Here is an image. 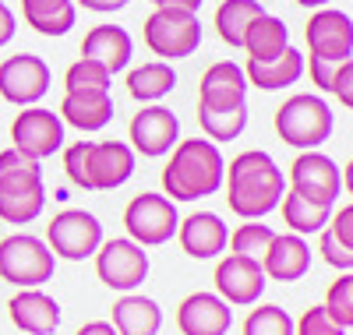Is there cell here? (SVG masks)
Returning a JSON list of instances; mask_svg holds the SVG:
<instances>
[{
	"label": "cell",
	"instance_id": "obj_1",
	"mask_svg": "<svg viewBox=\"0 0 353 335\" xmlns=\"http://www.w3.org/2000/svg\"><path fill=\"white\" fill-rule=\"evenodd\" d=\"M226 180V205L237 212L241 219H261L272 208H279V198L286 194L283 187V170L269 152H241L223 173Z\"/></svg>",
	"mask_w": 353,
	"mask_h": 335
},
{
	"label": "cell",
	"instance_id": "obj_2",
	"mask_svg": "<svg viewBox=\"0 0 353 335\" xmlns=\"http://www.w3.org/2000/svg\"><path fill=\"white\" fill-rule=\"evenodd\" d=\"M223 173H226V163L219 156L216 141H201V138L176 141L170 152V163L163 170L166 198L173 201L209 198L223 187Z\"/></svg>",
	"mask_w": 353,
	"mask_h": 335
},
{
	"label": "cell",
	"instance_id": "obj_3",
	"mask_svg": "<svg viewBox=\"0 0 353 335\" xmlns=\"http://www.w3.org/2000/svg\"><path fill=\"white\" fill-rule=\"evenodd\" d=\"M53 276V254L39 236L11 233L0 240V279L21 286V290H39Z\"/></svg>",
	"mask_w": 353,
	"mask_h": 335
},
{
	"label": "cell",
	"instance_id": "obj_4",
	"mask_svg": "<svg viewBox=\"0 0 353 335\" xmlns=\"http://www.w3.org/2000/svg\"><path fill=\"white\" fill-rule=\"evenodd\" d=\"M276 131L286 145L314 152L332 134V110L318 96H290L276 110Z\"/></svg>",
	"mask_w": 353,
	"mask_h": 335
},
{
	"label": "cell",
	"instance_id": "obj_5",
	"mask_svg": "<svg viewBox=\"0 0 353 335\" xmlns=\"http://www.w3.org/2000/svg\"><path fill=\"white\" fill-rule=\"evenodd\" d=\"M201 43V21L191 11H176V8H156L145 18V46L156 57L176 60V57H191Z\"/></svg>",
	"mask_w": 353,
	"mask_h": 335
},
{
	"label": "cell",
	"instance_id": "obj_6",
	"mask_svg": "<svg viewBox=\"0 0 353 335\" xmlns=\"http://www.w3.org/2000/svg\"><path fill=\"white\" fill-rule=\"evenodd\" d=\"M176 205L163 194L145 191L138 198H131V205L124 208V226H128V240L141 243V247H159L176 233Z\"/></svg>",
	"mask_w": 353,
	"mask_h": 335
},
{
	"label": "cell",
	"instance_id": "obj_7",
	"mask_svg": "<svg viewBox=\"0 0 353 335\" xmlns=\"http://www.w3.org/2000/svg\"><path fill=\"white\" fill-rule=\"evenodd\" d=\"M46 243H50V254H57V258L85 261L88 254H96V247L103 243V226H99V219L92 216V212L68 208V212L50 219Z\"/></svg>",
	"mask_w": 353,
	"mask_h": 335
},
{
	"label": "cell",
	"instance_id": "obj_8",
	"mask_svg": "<svg viewBox=\"0 0 353 335\" xmlns=\"http://www.w3.org/2000/svg\"><path fill=\"white\" fill-rule=\"evenodd\" d=\"M96 276L110 286V290H134L149 276V254L141 243L134 240H106L96 247Z\"/></svg>",
	"mask_w": 353,
	"mask_h": 335
},
{
	"label": "cell",
	"instance_id": "obj_9",
	"mask_svg": "<svg viewBox=\"0 0 353 335\" xmlns=\"http://www.w3.org/2000/svg\"><path fill=\"white\" fill-rule=\"evenodd\" d=\"M11 141L18 152L43 163L46 156H57V148L64 145V120L53 110L25 106V113H18L11 124Z\"/></svg>",
	"mask_w": 353,
	"mask_h": 335
},
{
	"label": "cell",
	"instance_id": "obj_10",
	"mask_svg": "<svg viewBox=\"0 0 353 335\" xmlns=\"http://www.w3.org/2000/svg\"><path fill=\"white\" fill-rule=\"evenodd\" d=\"M50 92V64L36 53H18L0 64V96L14 106H32Z\"/></svg>",
	"mask_w": 353,
	"mask_h": 335
},
{
	"label": "cell",
	"instance_id": "obj_11",
	"mask_svg": "<svg viewBox=\"0 0 353 335\" xmlns=\"http://www.w3.org/2000/svg\"><path fill=\"white\" fill-rule=\"evenodd\" d=\"M134 173V152L124 141H88L85 152V187L113 191L128 184Z\"/></svg>",
	"mask_w": 353,
	"mask_h": 335
},
{
	"label": "cell",
	"instance_id": "obj_12",
	"mask_svg": "<svg viewBox=\"0 0 353 335\" xmlns=\"http://www.w3.org/2000/svg\"><path fill=\"white\" fill-rule=\"evenodd\" d=\"M339 184H343L339 166L329 156H321V152H304V156H297L293 166H290L293 194H301L307 201H318V205L332 208V201L339 198Z\"/></svg>",
	"mask_w": 353,
	"mask_h": 335
},
{
	"label": "cell",
	"instance_id": "obj_13",
	"mask_svg": "<svg viewBox=\"0 0 353 335\" xmlns=\"http://www.w3.org/2000/svg\"><path fill=\"white\" fill-rule=\"evenodd\" d=\"M307 46L311 57L318 60H332V64H343V60L353 57V21L343 11L321 8L311 14L307 21Z\"/></svg>",
	"mask_w": 353,
	"mask_h": 335
},
{
	"label": "cell",
	"instance_id": "obj_14",
	"mask_svg": "<svg viewBox=\"0 0 353 335\" xmlns=\"http://www.w3.org/2000/svg\"><path fill=\"white\" fill-rule=\"evenodd\" d=\"M216 296H223L233 307H251V303L265 293V272L261 261L241 258V254H226L216 265Z\"/></svg>",
	"mask_w": 353,
	"mask_h": 335
},
{
	"label": "cell",
	"instance_id": "obj_15",
	"mask_svg": "<svg viewBox=\"0 0 353 335\" xmlns=\"http://www.w3.org/2000/svg\"><path fill=\"white\" fill-rule=\"evenodd\" d=\"M131 152H141V156H166V152L181 141V120H176L173 110L166 106H145L141 113L131 116Z\"/></svg>",
	"mask_w": 353,
	"mask_h": 335
},
{
	"label": "cell",
	"instance_id": "obj_16",
	"mask_svg": "<svg viewBox=\"0 0 353 335\" xmlns=\"http://www.w3.org/2000/svg\"><path fill=\"white\" fill-rule=\"evenodd\" d=\"M248 99V78L244 68L233 60H219L201 74L198 85V110H237Z\"/></svg>",
	"mask_w": 353,
	"mask_h": 335
},
{
	"label": "cell",
	"instance_id": "obj_17",
	"mask_svg": "<svg viewBox=\"0 0 353 335\" xmlns=\"http://www.w3.org/2000/svg\"><path fill=\"white\" fill-rule=\"evenodd\" d=\"M233 325L230 303L216 293H191L176 307V328L181 335H226Z\"/></svg>",
	"mask_w": 353,
	"mask_h": 335
},
{
	"label": "cell",
	"instance_id": "obj_18",
	"mask_svg": "<svg viewBox=\"0 0 353 335\" xmlns=\"http://www.w3.org/2000/svg\"><path fill=\"white\" fill-rule=\"evenodd\" d=\"M311 268V247L297 233H276L269 251L261 254V272L276 283H297Z\"/></svg>",
	"mask_w": 353,
	"mask_h": 335
},
{
	"label": "cell",
	"instance_id": "obj_19",
	"mask_svg": "<svg viewBox=\"0 0 353 335\" xmlns=\"http://www.w3.org/2000/svg\"><path fill=\"white\" fill-rule=\"evenodd\" d=\"M11 321L28 335H53L61 325V303L43 290H21L8 303Z\"/></svg>",
	"mask_w": 353,
	"mask_h": 335
},
{
	"label": "cell",
	"instance_id": "obj_20",
	"mask_svg": "<svg viewBox=\"0 0 353 335\" xmlns=\"http://www.w3.org/2000/svg\"><path fill=\"white\" fill-rule=\"evenodd\" d=\"M226 223L216 216V212H194L184 223H176V240H181L184 254L191 258H216L226 251Z\"/></svg>",
	"mask_w": 353,
	"mask_h": 335
},
{
	"label": "cell",
	"instance_id": "obj_21",
	"mask_svg": "<svg viewBox=\"0 0 353 335\" xmlns=\"http://www.w3.org/2000/svg\"><path fill=\"white\" fill-rule=\"evenodd\" d=\"M131 53H134V43L128 36V28H121V25H96L92 32L85 36V43H81V57L103 64L110 74L124 71Z\"/></svg>",
	"mask_w": 353,
	"mask_h": 335
},
{
	"label": "cell",
	"instance_id": "obj_22",
	"mask_svg": "<svg viewBox=\"0 0 353 335\" xmlns=\"http://www.w3.org/2000/svg\"><path fill=\"white\" fill-rule=\"evenodd\" d=\"M304 74V53H297L293 46H286L279 57L272 60H248L244 78L248 85L261 88V92H272V88H286Z\"/></svg>",
	"mask_w": 353,
	"mask_h": 335
},
{
	"label": "cell",
	"instance_id": "obj_23",
	"mask_svg": "<svg viewBox=\"0 0 353 335\" xmlns=\"http://www.w3.org/2000/svg\"><path fill=\"white\" fill-rule=\"evenodd\" d=\"M61 116L78 131H103L113 120V99L110 92H99V88H92V92H68L61 103Z\"/></svg>",
	"mask_w": 353,
	"mask_h": 335
},
{
	"label": "cell",
	"instance_id": "obj_24",
	"mask_svg": "<svg viewBox=\"0 0 353 335\" xmlns=\"http://www.w3.org/2000/svg\"><path fill=\"white\" fill-rule=\"evenodd\" d=\"M117 335H156L163 325L159 303L149 296H121L113 303V321Z\"/></svg>",
	"mask_w": 353,
	"mask_h": 335
},
{
	"label": "cell",
	"instance_id": "obj_25",
	"mask_svg": "<svg viewBox=\"0 0 353 335\" xmlns=\"http://www.w3.org/2000/svg\"><path fill=\"white\" fill-rule=\"evenodd\" d=\"M286 46H290V32H286L283 18H272L269 11H265V14H258V18L248 25L241 50H248V60H272V57H279Z\"/></svg>",
	"mask_w": 353,
	"mask_h": 335
},
{
	"label": "cell",
	"instance_id": "obj_26",
	"mask_svg": "<svg viewBox=\"0 0 353 335\" xmlns=\"http://www.w3.org/2000/svg\"><path fill=\"white\" fill-rule=\"evenodd\" d=\"M258 14H265L261 0H223V4L216 8V32H219V39L226 46H233V50H241L248 25Z\"/></svg>",
	"mask_w": 353,
	"mask_h": 335
},
{
	"label": "cell",
	"instance_id": "obj_27",
	"mask_svg": "<svg viewBox=\"0 0 353 335\" xmlns=\"http://www.w3.org/2000/svg\"><path fill=\"white\" fill-rule=\"evenodd\" d=\"M25 21L43 36H64L74 28V0H21Z\"/></svg>",
	"mask_w": 353,
	"mask_h": 335
},
{
	"label": "cell",
	"instance_id": "obj_28",
	"mask_svg": "<svg viewBox=\"0 0 353 335\" xmlns=\"http://www.w3.org/2000/svg\"><path fill=\"white\" fill-rule=\"evenodd\" d=\"M173 85H176V74L166 60H152V64H141L128 74V92L138 103H156V99L170 96Z\"/></svg>",
	"mask_w": 353,
	"mask_h": 335
},
{
	"label": "cell",
	"instance_id": "obj_29",
	"mask_svg": "<svg viewBox=\"0 0 353 335\" xmlns=\"http://www.w3.org/2000/svg\"><path fill=\"white\" fill-rule=\"evenodd\" d=\"M43 187V166L39 159L25 156L18 148H4L0 152V194L8 191H32Z\"/></svg>",
	"mask_w": 353,
	"mask_h": 335
},
{
	"label": "cell",
	"instance_id": "obj_30",
	"mask_svg": "<svg viewBox=\"0 0 353 335\" xmlns=\"http://www.w3.org/2000/svg\"><path fill=\"white\" fill-rule=\"evenodd\" d=\"M279 201H283V219H286V226L297 233V236H304V233H321V230H325V223H329V216H332L329 205L307 201V198L293 194V191H286Z\"/></svg>",
	"mask_w": 353,
	"mask_h": 335
},
{
	"label": "cell",
	"instance_id": "obj_31",
	"mask_svg": "<svg viewBox=\"0 0 353 335\" xmlns=\"http://www.w3.org/2000/svg\"><path fill=\"white\" fill-rule=\"evenodd\" d=\"M46 205V191L32 187V191H8L0 194V219L11 223V226H25L32 223Z\"/></svg>",
	"mask_w": 353,
	"mask_h": 335
},
{
	"label": "cell",
	"instance_id": "obj_32",
	"mask_svg": "<svg viewBox=\"0 0 353 335\" xmlns=\"http://www.w3.org/2000/svg\"><path fill=\"white\" fill-rule=\"evenodd\" d=\"M198 124L212 141H233L248 128V106L237 110H198Z\"/></svg>",
	"mask_w": 353,
	"mask_h": 335
},
{
	"label": "cell",
	"instance_id": "obj_33",
	"mask_svg": "<svg viewBox=\"0 0 353 335\" xmlns=\"http://www.w3.org/2000/svg\"><path fill=\"white\" fill-rule=\"evenodd\" d=\"M272 236H276V233H272L269 226H261L258 219H248L244 226H237V230L226 236V243H230V254H241V258L261 261V254L269 251Z\"/></svg>",
	"mask_w": 353,
	"mask_h": 335
},
{
	"label": "cell",
	"instance_id": "obj_34",
	"mask_svg": "<svg viewBox=\"0 0 353 335\" xmlns=\"http://www.w3.org/2000/svg\"><path fill=\"white\" fill-rule=\"evenodd\" d=\"M110 78H113V74H110L103 64H96V60L81 57L78 64L68 68V74H64V88H68V92H92V88H99V92H110Z\"/></svg>",
	"mask_w": 353,
	"mask_h": 335
},
{
	"label": "cell",
	"instance_id": "obj_35",
	"mask_svg": "<svg viewBox=\"0 0 353 335\" xmlns=\"http://www.w3.org/2000/svg\"><path fill=\"white\" fill-rule=\"evenodd\" d=\"M244 335H293V318L276 303H265L244 318Z\"/></svg>",
	"mask_w": 353,
	"mask_h": 335
},
{
	"label": "cell",
	"instance_id": "obj_36",
	"mask_svg": "<svg viewBox=\"0 0 353 335\" xmlns=\"http://www.w3.org/2000/svg\"><path fill=\"white\" fill-rule=\"evenodd\" d=\"M325 314L343 332L353 325V276H350V272H343V276L329 286V293H325Z\"/></svg>",
	"mask_w": 353,
	"mask_h": 335
},
{
	"label": "cell",
	"instance_id": "obj_37",
	"mask_svg": "<svg viewBox=\"0 0 353 335\" xmlns=\"http://www.w3.org/2000/svg\"><path fill=\"white\" fill-rule=\"evenodd\" d=\"M293 335H346V332L325 314V307H307L301 321L293 325Z\"/></svg>",
	"mask_w": 353,
	"mask_h": 335
},
{
	"label": "cell",
	"instance_id": "obj_38",
	"mask_svg": "<svg viewBox=\"0 0 353 335\" xmlns=\"http://www.w3.org/2000/svg\"><path fill=\"white\" fill-rule=\"evenodd\" d=\"M318 251L325 254V261H329L332 268H339V272H350V268H353V251H350V247H343V243H339L329 230H321V243H318Z\"/></svg>",
	"mask_w": 353,
	"mask_h": 335
},
{
	"label": "cell",
	"instance_id": "obj_39",
	"mask_svg": "<svg viewBox=\"0 0 353 335\" xmlns=\"http://www.w3.org/2000/svg\"><path fill=\"white\" fill-rule=\"evenodd\" d=\"M353 60H343V64H339V71H336V78H332V88H329V92H336L339 96V103L350 110L353 106Z\"/></svg>",
	"mask_w": 353,
	"mask_h": 335
},
{
	"label": "cell",
	"instance_id": "obj_40",
	"mask_svg": "<svg viewBox=\"0 0 353 335\" xmlns=\"http://www.w3.org/2000/svg\"><path fill=\"white\" fill-rule=\"evenodd\" d=\"M343 247H350L353 251V208L350 205H343L339 212H336V219H332V230H329Z\"/></svg>",
	"mask_w": 353,
	"mask_h": 335
},
{
	"label": "cell",
	"instance_id": "obj_41",
	"mask_svg": "<svg viewBox=\"0 0 353 335\" xmlns=\"http://www.w3.org/2000/svg\"><path fill=\"white\" fill-rule=\"evenodd\" d=\"M336 71H339V64H332V60H318V57H311V81L321 88V92H329V88H332Z\"/></svg>",
	"mask_w": 353,
	"mask_h": 335
},
{
	"label": "cell",
	"instance_id": "obj_42",
	"mask_svg": "<svg viewBox=\"0 0 353 335\" xmlns=\"http://www.w3.org/2000/svg\"><path fill=\"white\" fill-rule=\"evenodd\" d=\"M11 36H14V14L8 4H0V46L11 43Z\"/></svg>",
	"mask_w": 353,
	"mask_h": 335
},
{
	"label": "cell",
	"instance_id": "obj_43",
	"mask_svg": "<svg viewBox=\"0 0 353 335\" xmlns=\"http://www.w3.org/2000/svg\"><path fill=\"white\" fill-rule=\"evenodd\" d=\"M81 8H88V11H121L128 0H78Z\"/></svg>",
	"mask_w": 353,
	"mask_h": 335
},
{
	"label": "cell",
	"instance_id": "obj_44",
	"mask_svg": "<svg viewBox=\"0 0 353 335\" xmlns=\"http://www.w3.org/2000/svg\"><path fill=\"white\" fill-rule=\"evenodd\" d=\"M74 335H117V328H113L110 321H88V325H81Z\"/></svg>",
	"mask_w": 353,
	"mask_h": 335
},
{
	"label": "cell",
	"instance_id": "obj_45",
	"mask_svg": "<svg viewBox=\"0 0 353 335\" xmlns=\"http://www.w3.org/2000/svg\"><path fill=\"white\" fill-rule=\"evenodd\" d=\"M156 8H176V11H191V14H198V8H201V0H152Z\"/></svg>",
	"mask_w": 353,
	"mask_h": 335
},
{
	"label": "cell",
	"instance_id": "obj_46",
	"mask_svg": "<svg viewBox=\"0 0 353 335\" xmlns=\"http://www.w3.org/2000/svg\"><path fill=\"white\" fill-rule=\"evenodd\" d=\"M297 4H304V8H325L329 0H297Z\"/></svg>",
	"mask_w": 353,
	"mask_h": 335
}]
</instances>
